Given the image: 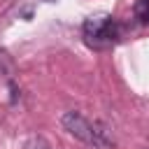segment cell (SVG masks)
I'll list each match as a JSON object with an SVG mask.
<instances>
[{
	"mask_svg": "<svg viewBox=\"0 0 149 149\" xmlns=\"http://www.w3.org/2000/svg\"><path fill=\"white\" fill-rule=\"evenodd\" d=\"M147 149H149V147H147Z\"/></svg>",
	"mask_w": 149,
	"mask_h": 149,
	"instance_id": "5",
	"label": "cell"
},
{
	"mask_svg": "<svg viewBox=\"0 0 149 149\" xmlns=\"http://www.w3.org/2000/svg\"><path fill=\"white\" fill-rule=\"evenodd\" d=\"M23 149H51V144H49L44 137H40V135H30V137L26 140Z\"/></svg>",
	"mask_w": 149,
	"mask_h": 149,
	"instance_id": "3",
	"label": "cell"
},
{
	"mask_svg": "<svg viewBox=\"0 0 149 149\" xmlns=\"http://www.w3.org/2000/svg\"><path fill=\"white\" fill-rule=\"evenodd\" d=\"M84 40L93 49H107L119 40V23L109 14H93L81 26Z\"/></svg>",
	"mask_w": 149,
	"mask_h": 149,
	"instance_id": "1",
	"label": "cell"
},
{
	"mask_svg": "<svg viewBox=\"0 0 149 149\" xmlns=\"http://www.w3.org/2000/svg\"><path fill=\"white\" fill-rule=\"evenodd\" d=\"M135 14H137L142 21H149V0H137V5H135Z\"/></svg>",
	"mask_w": 149,
	"mask_h": 149,
	"instance_id": "4",
	"label": "cell"
},
{
	"mask_svg": "<svg viewBox=\"0 0 149 149\" xmlns=\"http://www.w3.org/2000/svg\"><path fill=\"white\" fill-rule=\"evenodd\" d=\"M61 123H63V128L72 135V137H77V140H81V142H86V144H95V126H93V121H88L86 116H81L79 112H65L63 114V119H61Z\"/></svg>",
	"mask_w": 149,
	"mask_h": 149,
	"instance_id": "2",
	"label": "cell"
}]
</instances>
